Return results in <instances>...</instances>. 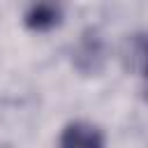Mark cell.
Listing matches in <instances>:
<instances>
[{"label":"cell","mask_w":148,"mask_h":148,"mask_svg":"<svg viewBox=\"0 0 148 148\" xmlns=\"http://www.w3.org/2000/svg\"><path fill=\"white\" fill-rule=\"evenodd\" d=\"M58 16H60L58 7H53V5H35L25 14V25L35 28V30H46V28L58 23Z\"/></svg>","instance_id":"cell-2"},{"label":"cell","mask_w":148,"mask_h":148,"mask_svg":"<svg viewBox=\"0 0 148 148\" xmlns=\"http://www.w3.org/2000/svg\"><path fill=\"white\" fill-rule=\"evenodd\" d=\"M58 148H104V139L95 125L76 120L62 130Z\"/></svg>","instance_id":"cell-1"}]
</instances>
